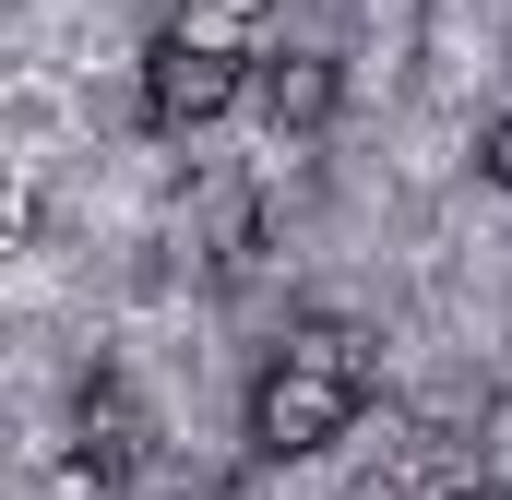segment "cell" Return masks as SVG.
Masks as SVG:
<instances>
[{"instance_id": "1", "label": "cell", "mask_w": 512, "mask_h": 500, "mask_svg": "<svg viewBox=\"0 0 512 500\" xmlns=\"http://www.w3.org/2000/svg\"><path fill=\"white\" fill-rule=\"evenodd\" d=\"M358 405H370V334L310 310V322H286V346L251 381V453L262 465H310V453H334L358 429Z\"/></svg>"}, {"instance_id": "2", "label": "cell", "mask_w": 512, "mask_h": 500, "mask_svg": "<svg viewBox=\"0 0 512 500\" xmlns=\"http://www.w3.org/2000/svg\"><path fill=\"white\" fill-rule=\"evenodd\" d=\"M239 96H251V60H239V48H203V36H179V24L143 48V120L155 131H203V120H227Z\"/></svg>"}, {"instance_id": "3", "label": "cell", "mask_w": 512, "mask_h": 500, "mask_svg": "<svg viewBox=\"0 0 512 500\" xmlns=\"http://www.w3.org/2000/svg\"><path fill=\"white\" fill-rule=\"evenodd\" d=\"M251 84H262V120H274V143H286V131H322L334 108H346V72H334L322 48H286V60H262Z\"/></svg>"}, {"instance_id": "4", "label": "cell", "mask_w": 512, "mask_h": 500, "mask_svg": "<svg viewBox=\"0 0 512 500\" xmlns=\"http://www.w3.org/2000/svg\"><path fill=\"white\" fill-rule=\"evenodd\" d=\"M72 441H84V453H108V465H143V441H155V429H143V405H131V381L120 370H96L84 381V393H72Z\"/></svg>"}, {"instance_id": "5", "label": "cell", "mask_w": 512, "mask_h": 500, "mask_svg": "<svg viewBox=\"0 0 512 500\" xmlns=\"http://www.w3.org/2000/svg\"><path fill=\"white\" fill-rule=\"evenodd\" d=\"M167 24H179V36H203V48H239V60H262V24H274V0H179Z\"/></svg>"}, {"instance_id": "6", "label": "cell", "mask_w": 512, "mask_h": 500, "mask_svg": "<svg viewBox=\"0 0 512 500\" xmlns=\"http://www.w3.org/2000/svg\"><path fill=\"white\" fill-rule=\"evenodd\" d=\"M131 477L120 465H108V453H84V441H72V453H60V465H36V489L24 500H120Z\"/></svg>"}, {"instance_id": "7", "label": "cell", "mask_w": 512, "mask_h": 500, "mask_svg": "<svg viewBox=\"0 0 512 500\" xmlns=\"http://www.w3.org/2000/svg\"><path fill=\"white\" fill-rule=\"evenodd\" d=\"M477 179H501V191H512V108L477 131Z\"/></svg>"}, {"instance_id": "8", "label": "cell", "mask_w": 512, "mask_h": 500, "mask_svg": "<svg viewBox=\"0 0 512 500\" xmlns=\"http://www.w3.org/2000/svg\"><path fill=\"white\" fill-rule=\"evenodd\" d=\"M453 500H512V489H453Z\"/></svg>"}]
</instances>
